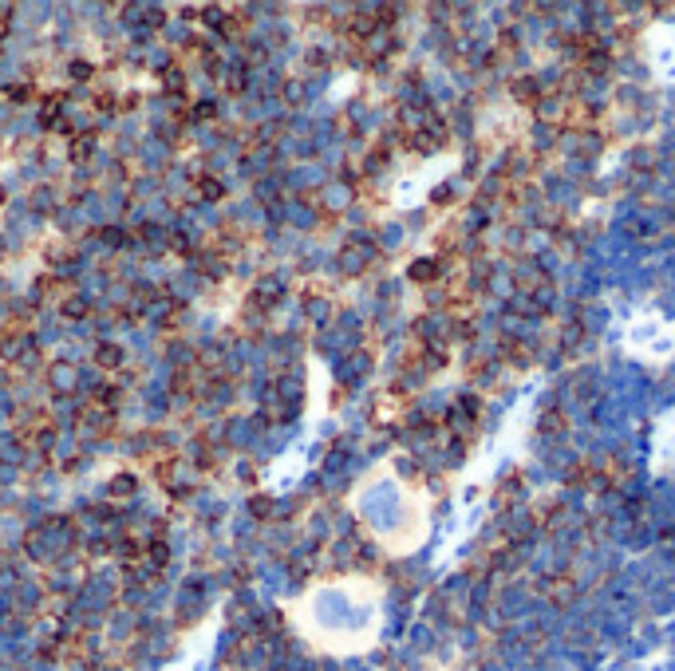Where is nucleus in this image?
Masks as SVG:
<instances>
[{
	"instance_id": "obj_2",
	"label": "nucleus",
	"mask_w": 675,
	"mask_h": 671,
	"mask_svg": "<svg viewBox=\"0 0 675 671\" xmlns=\"http://www.w3.org/2000/svg\"><path fill=\"white\" fill-rule=\"evenodd\" d=\"M359 510L368 529L395 553H411L427 533V498L387 470H376L364 490H356V513Z\"/></svg>"
},
{
	"instance_id": "obj_1",
	"label": "nucleus",
	"mask_w": 675,
	"mask_h": 671,
	"mask_svg": "<svg viewBox=\"0 0 675 671\" xmlns=\"http://www.w3.org/2000/svg\"><path fill=\"white\" fill-rule=\"evenodd\" d=\"M297 628L328 655H359L383 632V585L371 577H336L304 593Z\"/></svg>"
},
{
	"instance_id": "obj_3",
	"label": "nucleus",
	"mask_w": 675,
	"mask_h": 671,
	"mask_svg": "<svg viewBox=\"0 0 675 671\" xmlns=\"http://www.w3.org/2000/svg\"><path fill=\"white\" fill-rule=\"evenodd\" d=\"M644 56L664 83H675V20H659L644 32Z\"/></svg>"
}]
</instances>
